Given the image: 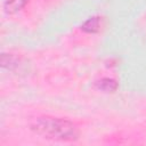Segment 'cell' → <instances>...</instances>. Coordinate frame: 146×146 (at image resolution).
Returning <instances> with one entry per match:
<instances>
[{
	"label": "cell",
	"instance_id": "6da1fadb",
	"mask_svg": "<svg viewBox=\"0 0 146 146\" xmlns=\"http://www.w3.org/2000/svg\"><path fill=\"white\" fill-rule=\"evenodd\" d=\"M32 129L40 136L56 140H75L79 136L76 127L64 119L43 116L32 123Z\"/></svg>",
	"mask_w": 146,
	"mask_h": 146
},
{
	"label": "cell",
	"instance_id": "277c9868",
	"mask_svg": "<svg viewBox=\"0 0 146 146\" xmlns=\"http://www.w3.org/2000/svg\"><path fill=\"white\" fill-rule=\"evenodd\" d=\"M97 88L103 90V91H105V92H112V91L116 90L117 83L112 79L104 78V79H102V80H99L97 82Z\"/></svg>",
	"mask_w": 146,
	"mask_h": 146
},
{
	"label": "cell",
	"instance_id": "7a4b0ae2",
	"mask_svg": "<svg viewBox=\"0 0 146 146\" xmlns=\"http://www.w3.org/2000/svg\"><path fill=\"white\" fill-rule=\"evenodd\" d=\"M27 0H6L5 1V9L8 14H15L18 10H21L25 5Z\"/></svg>",
	"mask_w": 146,
	"mask_h": 146
},
{
	"label": "cell",
	"instance_id": "3957f363",
	"mask_svg": "<svg viewBox=\"0 0 146 146\" xmlns=\"http://www.w3.org/2000/svg\"><path fill=\"white\" fill-rule=\"evenodd\" d=\"M81 29L84 32H88V33L97 32L100 29V19H99V17H91V18H89L88 21H86L83 23Z\"/></svg>",
	"mask_w": 146,
	"mask_h": 146
}]
</instances>
